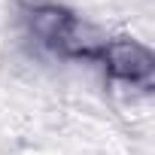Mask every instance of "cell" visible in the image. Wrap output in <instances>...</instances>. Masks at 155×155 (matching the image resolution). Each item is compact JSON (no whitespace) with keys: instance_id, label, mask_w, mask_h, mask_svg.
Here are the masks:
<instances>
[{"instance_id":"1","label":"cell","mask_w":155,"mask_h":155,"mask_svg":"<svg viewBox=\"0 0 155 155\" xmlns=\"http://www.w3.org/2000/svg\"><path fill=\"white\" fill-rule=\"evenodd\" d=\"M97 58L122 82H134L137 85V82H146L149 73H152V55H149V49H143L134 40H110V43H104V49H101Z\"/></svg>"},{"instance_id":"2","label":"cell","mask_w":155,"mask_h":155,"mask_svg":"<svg viewBox=\"0 0 155 155\" xmlns=\"http://www.w3.org/2000/svg\"><path fill=\"white\" fill-rule=\"evenodd\" d=\"M73 21H76V18H73L67 9L52 6V3H43V6L31 9V15H28V25H31L34 37L43 40L46 46H58V43L64 40V34L70 31Z\"/></svg>"}]
</instances>
